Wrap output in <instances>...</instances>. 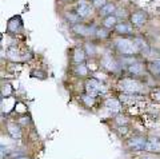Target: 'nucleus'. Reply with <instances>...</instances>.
Instances as JSON below:
<instances>
[{
    "instance_id": "1",
    "label": "nucleus",
    "mask_w": 160,
    "mask_h": 159,
    "mask_svg": "<svg viewBox=\"0 0 160 159\" xmlns=\"http://www.w3.org/2000/svg\"><path fill=\"white\" fill-rule=\"evenodd\" d=\"M113 90H116L118 92H126V94L148 95L149 90H151V86L147 82V79H139V78H133L129 75H123V76L115 78Z\"/></svg>"
},
{
    "instance_id": "2",
    "label": "nucleus",
    "mask_w": 160,
    "mask_h": 159,
    "mask_svg": "<svg viewBox=\"0 0 160 159\" xmlns=\"http://www.w3.org/2000/svg\"><path fill=\"white\" fill-rule=\"evenodd\" d=\"M98 66L102 71L108 74L112 78H119L124 75V69L119 62L118 55L108 46L104 51H102L100 56L98 58Z\"/></svg>"
},
{
    "instance_id": "3",
    "label": "nucleus",
    "mask_w": 160,
    "mask_h": 159,
    "mask_svg": "<svg viewBox=\"0 0 160 159\" xmlns=\"http://www.w3.org/2000/svg\"><path fill=\"white\" fill-rule=\"evenodd\" d=\"M108 47L116 54L118 56H142L140 49L135 38L127 36H112V39L108 42Z\"/></svg>"
},
{
    "instance_id": "4",
    "label": "nucleus",
    "mask_w": 160,
    "mask_h": 159,
    "mask_svg": "<svg viewBox=\"0 0 160 159\" xmlns=\"http://www.w3.org/2000/svg\"><path fill=\"white\" fill-rule=\"evenodd\" d=\"M112 90H113V87L108 86L107 82L100 80V79L95 78L93 75L86 79V80H83V91L93 98L103 99L108 95H111Z\"/></svg>"
},
{
    "instance_id": "5",
    "label": "nucleus",
    "mask_w": 160,
    "mask_h": 159,
    "mask_svg": "<svg viewBox=\"0 0 160 159\" xmlns=\"http://www.w3.org/2000/svg\"><path fill=\"white\" fill-rule=\"evenodd\" d=\"M100 24L98 19L91 22H80L78 24H75V26L69 27V32L75 38L80 39V40H87V39H93L95 32H96Z\"/></svg>"
},
{
    "instance_id": "6",
    "label": "nucleus",
    "mask_w": 160,
    "mask_h": 159,
    "mask_svg": "<svg viewBox=\"0 0 160 159\" xmlns=\"http://www.w3.org/2000/svg\"><path fill=\"white\" fill-rule=\"evenodd\" d=\"M148 135L143 132H132L126 141H124V147L129 152H146Z\"/></svg>"
},
{
    "instance_id": "7",
    "label": "nucleus",
    "mask_w": 160,
    "mask_h": 159,
    "mask_svg": "<svg viewBox=\"0 0 160 159\" xmlns=\"http://www.w3.org/2000/svg\"><path fill=\"white\" fill-rule=\"evenodd\" d=\"M73 9L78 12V15L82 18L83 22H91L96 18V8L93 7L91 0H76L73 4Z\"/></svg>"
},
{
    "instance_id": "8",
    "label": "nucleus",
    "mask_w": 160,
    "mask_h": 159,
    "mask_svg": "<svg viewBox=\"0 0 160 159\" xmlns=\"http://www.w3.org/2000/svg\"><path fill=\"white\" fill-rule=\"evenodd\" d=\"M124 75H129L139 79H148V67H147V59L139 58L129 66L124 68Z\"/></svg>"
},
{
    "instance_id": "9",
    "label": "nucleus",
    "mask_w": 160,
    "mask_h": 159,
    "mask_svg": "<svg viewBox=\"0 0 160 159\" xmlns=\"http://www.w3.org/2000/svg\"><path fill=\"white\" fill-rule=\"evenodd\" d=\"M128 20L131 22L132 26L139 31V29H143L144 27L148 26L149 20H151V15L144 8H133V9H131Z\"/></svg>"
},
{
    "instance_id": "10",
    "label": "nucleus",
    "mask_w": 160,
    "mask_h": 159,
    "mask_svg": "<svg viewBox=\"0 0 160 159\" xmlns=\"http://www.w3.org/2000/svg\"><path fill=\"white\" fill-rule=\"evenodd\" d=\"M100 107L106 108L107 111H109L112 115H116V114H120V112H124L126 107L124 104L122 103V100L119 99V96H112V95H108L106 98L100 99Z\"/></svg>"
},
{
    "instance_id": "11",
    "label": "nucleus",
    "mask_w": 160,
    "mask_h": 159,
    "mask_svg": "<svg viewBox=\"0 0 160 159\" xmlns=\"http://www.w3.org/2000/svg\"><path fill=\"white\" fill-rule=\"evenodd\" d=\"M69 71H71V76H73L78 80H86L89 76H92V69L89 67L88 62L86 63H78V64H71L69 66Z\"/></svg>"
},
{
    "instance_id": "12",
    "label": "nucleus",
    "mask_w": 160,
    "mask_h": 159,
    "mask_svg": "<svg viewBox=\"0 0 160 159\" xmlns=\"http://www.w3.org/2000/svg\"><path fill=\"white\" fill-rule=\"evenodd\" d=\"M113 35L115 36H127V38H133L138 35V29L135 28L129 20H120L116 27L113 28Z\"/></svg>"
},
{
    "instance_id": "13",
    "label": "nucleus",
    "mask_w": 160,
    "mask_h": 159,
    "mask_svg": "<svg viewBox=\"0 0 160 159\" xmlns=\"http://www.w3.org/2000/svg\"><path fill=\"white\" fill-rule=\"evenodd\" d=\"M24 32V22L20 15H15V16L9 18L7 22V27H6V33L16 36L19 33Z\"/></svg>"
},
{
    "instance_id": "14",
    "label": "nucleus",
    "mask_w": 160,
    "mask_h": 159,
    "mask_svg": "<svg viewBox=\"0 0 160 159\" xmlns=\"http://www.w3.org/2000/svg\"><path fill=\"white\" fill-rule=\"evenodd\" d=\"M68 59H69V66L78 63H86L89 60L86 49L83 46H75L68 51Z\"/></svg>"
},
{
    "instance_id": "15",
    "label": "nucleus",
    "mask_w": 160,
    "mask_h": 159,
    "mask_svg": "<svg viewBox=\"0 0 160 159\" xmlns=\"http://www.w3.org/2000/svg\"><path fill=\"white\" fill-rule=\"evenodd\" d=\"M60 16H62L63 22H66L69 27L71 26H75V24H78L82 20V18L78 15V12L73 9L72 6H68V7H63L60 8Z\"/></svg>"
},
{
    "instance_id": "16",
    "label": "nucleus",
    "mask_w": 160,
    "mask_h": 159,
    "mask_svg": "<svg viewBox=\"0 0 160 159\" xmlns=\"http://www.w3.org/2000/svg\"><path fill=\"white\" fill-rule=\"evenodd\" d=\"M78 100H79V103H80V106L84 107L86 110H89V111H93L98 106H100V99L88 95V94L84 92V91H80V92H79Z\"/></svg>"
},
{
    "instance_id": "17",
    "label": "nucleus",
    "mask_w": 160,
    "mask_h": 159,
    "mask_svg": "<svg viewBox=\"0 0 160 159\" xmlns=\"http://www.w3.org/2000/svg\"><path fill=\"white\" fill-rule=\"evenodd\" d=\"M6 131L8 136L13 141H22L23 138V127L16 122V119H9L6 122Z\"/></svg>"
},
{
    "instance_id": "18",
    "label": "nucleus",
    "mask_w": 160,
    "mask_h": 159,
    "mask_svg": "<svg viewBox=\"0 0 160 159\" xmlns=\"http://www.w3.org/2000/svg\"><path fill=\"white\" fill-rule=\"evenodd\" d=\"M100 44L102 43L96 42L95 39H87V40H83L82 46L86 49L89 59H98L100 56V54H102L100 52Z\"/></svg>"
},
{
    "instance_id": "19",
    "label": "nucleus",
    "mask_w": 160,
    "mask_h": 159,
    "mask_svg": "<svg viewBox=\"0 0 160 159\" xmlns=\"http://www.w3.org/2000/svg\"><path fill=\"white\" fill-rule=\"evenodd\" d=\"M118 8H119V3L116 0H109L108 3H106L102 8H99L96 11L98 20H100V19H103V18H107V16H111V15H115Z\"/></svg>"
},
{
    "instance_id": "20",
    "label": "nucleus",
    "mask_w": 160,
    "mask_h": 159,
    "mask_svg": "<svg viewBox=\"0 0 160 159\" xmlns=\"http://www.w3.org/2000/svg\"><path fill=\"white\" fill-rule=\"evenodd\" d=\"M146 152L151 154V155L160 156V136L159 135H148Z\"/></svg>"
},
{
    "instance_id": "21",
    "label": "nucleus",
    "mask_w": 160,
    "mask_h": 159,
    "mask_svg": "<svg viewBox=\"0 0 160 159\" xmlns=\"http://www.w3.org/2000/svg\"><path fill=\"white\" fill-rule=\"evenodd\" d=\"M147 67H148V75L158 83L160 78V56L147 60Z\"/></svg>"
},
{
    "instance_id": "22",
    "label": "nucleus",
    "mask_w": 160,
    "mask_h": 159,
    "mask_svg": "<svg viewBox=\"0 0 160 159\" xmlns=\"http://www.w3.org/2000/svg\"><path fill=\"white\" fill-rule=\"evenodd\" d=\"M112 36H113V32L112 31H109V29L104 28L102 26H99L98 29H96V32H95L93 39L96 42H99V43H108L112 39Z\"/></svg>"
},
{
    "instance_id": "23",
    "label": "nucleus",
    "mask_w": 160,
    "mask_h": 159,
    "mask_svg": "<svg viewBox=\"0 0 160 159\" xmlns=\"http://www.w3.org/2000/svg\"><path fill=\"white\" fill-rule=\"evenodd\" d=\"M112 123L115 125V127H120V126H129L132 123V119L129 115L124 112H120V114H116V115L112 116Z\"/></svg>"
},
{
    "instance_id": "24",
    "label": "nucleus",
    "mask_w": 160,
    "mask_h": 159,
    "mask_svg": "<svg viewBox=\"0 0 160 159\" xmlns=\"http://www.w3.org/2000/svg\"><path fill=\"white\" fill-rule=\"evenodd\" d=\"M119 22H120V20H119L116 16H115V15H111V16H107V18L100 19L99 24H100L102 27L109 29V31H113V28L116 27V24H118Z\"/></svg>"
},
{
    "instance_id": "25",
    "label": "nucleus",
    "mask_w": 160,
    "mask_h": 159,
    "mask_svg": "<svg viewBox=\"0 0 160 159\" xmlns=\"http://www.w3.org/2000/svg\"><path fill=\"white\" fill-rule=\"evenodd\" d=\"M148 98H149L151 102L160 104V84L159 83L156 84V86L151 87V90H149V92H148Z\"/></svg>"
},
{
    "instance_id": "26",
    "label": "nucleus",
    "mask_w": 160,
    "mask_h": 159,
    "mask_svg": "<svg viewBox=\"0 0 160 159\" xmlns=\"http://www.w3.org/2000/svg\"><path fill=\"white\" fill-rule=\"evenodd\" d=\"M129 13H131V9H129V8L119 6V8L116 9V12H115V16H116L119 20H128Z\"/></svg>"
},
{
    "instance_id": "27",
    "label": "nucleus",
    "mask_w": 160,
    "mask_h": 159,
    "mask_svg": "<svg viewBox=\"0 0 160 159\" xmlns=\"http://www.w3.org/2000/svg\"><path fill=\"white\" fill-rule=\"evenodd\" d=\"M16 122H18L23 128H28V127L32 126V119H31V115H28V114H24V115L19 116V118L16 119Z\"/></svg>"
},
{
    "instance_id": "28",
    "label": "nucleus",
    "mask_w": 160,
    "mask_h": 159,
    "mask_svg": "<svg viewBox=\"0 0 160 159\" xmlns=\"http://www.w3.org/2000/svg\"><path fill=\"white\" fill-rule=\"evenodd\" d=\"M31 76L32 78H39V79H47V72L42 71V69H32L31 71Z\"/></svg>"
},
{
    "instance_id": "29",
    "label": "nucleus",
    "mask_w": 160,
    "mask_h": 159,
    "mask_svg": "<svg viewBox=\"0 0 160 159\" xmlns=\"http://www.w3.org/2000/svg\"><path fill=\"white\" fill-rule=\"evenodd\" d=\"M75 3H76V0H56V4L59 6V8L68 7V6H73Z\"/></svg>"
},
{
    "instance_id": "30",
    "label": "nucleus",
    "mask_w": 160,
    "mask_h": 159,
    "mask_svg": "<svg viewBox=\"0 0 160 159\" xmlns=\"http://www.w3.org/2000/svg\"><path fill=\"white\" fill-rule=\"evenodd\" d=\"M108 2H109V0H93L92 4H93V7L96 8V11H98L99 8H102V7L104 6V4L108 3Z\"/></svg>"
},
{
    "instance_id": "31",
    "label": "nucleus",
    "mask_w": 160,
    "mask_h": 159,
    "mask_svg": "<svg viewBox=\"0 0 160 159\" xmlns=\"http://www.w3.org/2000/svg\"><path fill=\"white\" fill-rule=\"evenodd\" d=\"M13 159H32V158H29L27 155H19V156H15Z\"/></svg>"
},
{
    "instance_id": "32",
    "label": "nucleus",
    "mask_w": 160,
    "mask_h": 159,
    "mask_svg": "<svg viewBox=\"0 0 160 159\" xmlns=\"http://www.w3.org/2000/svg\"><path fill=\"white\" fill-rule=\"evenodd\" d=\"M140 159H160V158H158V155H155V156H143Z\"/></svg>"
},
{
    "instance_id": "33",
    "label": "nucleus",
    "mask_w": 160,
    "mask_h": 159,
    "mask_svg": "<svg viewBox=\"0 0 160 159\" xmlns=\"http://www.w3.org/2000/svg\"><path fill=\"white\" fill-rule=\"evenodd\" d=\"M91 2H93V0H91Z\"/></svg>"
}]
</instances>
